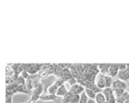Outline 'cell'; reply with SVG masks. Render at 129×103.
<instances>
[{
    "instance_id": "obj_1",
    "label": "cell",
    "mask_w": 129,
    "mask_h": 103,
    "mask_svg": "<svg viewBox=\"0 0 129 103\" xmlns=\"http://www.w3.org/2000/svg\"><path fill=\"white\" fill-rule=\"evenodd\" d=\"M40 80L41 79L39 78L38 74L29 75V78L26 80V87L27 90L30 93L33 90L36 89L41 84Z\"/></svg>"
},
{
    "instance_id": "obj_2",
    "label": "cell",
    "mask_w": 129,
    "mask_h": 103,
    "mask_svg": "<svg viewBox=\"0 0 129 103\" xmlns=\"http://www.w3.org/2000/svg\"><path fill=\"white\" fill-rule=\"evenodd\" d=\"M52 74H54V65L51 64H43L41 70L38 73L40 79H45Z\"/></svg>"
},
{
    "instance_id": "obj_3",
    "label": "cell",
    "mask_w": 129,
    "mask_h": 103,
    "mask_svg": "<svg viewBox=\"0 0 129 103\" xmlns=\"http://www.w3.org/2000/svg\"><path fill=\"white\" fill-rule=\"evenodd\" d=\"M42 93H43V84L41 83L36 89L31 91V95L29 101H30L31 102H36L38 100H39V98Z\"/></svg>"
},
{
    "instance_id": "obj_4",
    "label": "cell",
    "mask_w": 129,
    "mask_h": 103,
    "mask_svg": "<svg viewBox=\"0 0 129 103\" xmlns=\"http://www.w3.org/2000/svg\"><path fill=\"white\" fill-rule=\"evenodd\" d=\"M105 76L104 74H98L96 77H95V82L94 84L96 86L101 90H103L104 89L106 88V82H105Z\"/></svg>"
},
{
    "instance_id": "obj_5",
    "label": "cell",
    "mask_w": 129,
    "mask_h": 103,
    "mask_svg": "<svg viewBox=\"0 0 129 103\" xmlns=\"http://www.w3.org/2000/svg\"><path fill=\"white\" fill-rule=\"evenodd\" d=\"M68 91L73 95H81L85 91V87L82 85L77 83L71 86Z\"/></svg>"
},
{
    "instance_id": "obj_6",
    "label": "cell",
    "mask_w": 129,
    "mask_h": 103,
    "mask_svg": "<svg viewBox=\"0 0 129 103\" xmlns=\"http://www.w3.org/2000/svg\"><path fill=\"white\" fill-rule=\"evenodd\" d=\"M111 88L113 90L123 89V90H126V89H127V84L124 81H122L120 80H113V82L112 84V86H111Z\"/></svg>"
},
{
    "instance_id": "obj_7",
    "label": "cell",
    "mask_w": 129,
    "mask_h": 103,
    "mask_svg": "<svg viewBox=\"0 0 129 103\" xmlns=\"http://www.w3.org/2000/svg\"><path fill=\"white\" fill-rule=\"evenodd\" d=\"M119 71V64H111L110 65V68H109L107 75H109L112 78L116 77H117Z\"/></svg>"
},
{
    "instance_id": "obj_8",
    "label": "cell",
    "mask_w": 129,
    "mask_h": 103,
    "mask_svg": "<svg viewBox=\"0 0 129 103\" xmlns=\"http://www.w3.org/2000/svg\"><path fill=\"white\" fill-rule=\"evenodd\" d=\"M57 97L56 95H51L48 93H42L39 98V100H42L43 102H54L56 101Z\"/></svg>"
},
{
    "instance_id": "obj_9",
    "label": "cell",
    "mask_w": 129,
    "mask_h": 103,
    "mask_svg": "<svg viewBox=\"0 0 129 103\" xmlns=\"http://www.w3.org/2000/svg\"><path fill=\"white\" fill-rule=\"evenodd\" d=\"M118 80H120L122 81L126 82L129 80V72L126 71H119L117 74Z\"/></svg>"
},
{
    "instance_id": "obj_10",
    "label": "cell",
    "mask_w": 129,
    "mask_h": 103,
    "mask_svg": "<svg viewBox=\"0 0 129 103\" xmlns=\"http://www.w3.org/2000/svg\"><path fill=\"white\" fill-rule=\"evenodd\" d=\"M68 93V90H67V87H66V85L65 84H63L62 86H60L58 89H57V92H56V96L58 98V97H63L67 93Z\"/></svg>"
},
{
    "instance_id": "obj_11",
    "label": "cell",
    "mask_w": 129,
    "mask_h": 103,
    "mask_svg": "<svg viewBox=\"0 0 129 103\" xmlns=\"http://www.w3.org/2000/svg\"><path fill=\"white\" fill-rule=\"evenodd\" d=\"M110 65L108 64H101L98 65V68L100 71V73L104 75H107L108 74V71H109V68H110Z\"/></svg>"
},
{
    "instance_id": "obj_12",
    "label": "cell",
    "mask_w": 129,
    "mask_h": 103,
    "mask_svg": "<svg viewBox=\"0 0 129 103\" xmlns=\"http://www.w3.org/2000/svg\"><path fill=\"white\" fill-rule=\"evenodd\" d=\"M94 101L96 103H104L107 100H106V97L104 96V95L103 94L102 92L98 93L96 94Z\"/></svg>"
},
{
    "instance_id": "obj_13",
    "label": "cell",
    "mask_w": 129,
    "mask_h": 103,
    "mask_svg": "<svg viewBox=\"0 0 129 103\" xmlns=\"http://www.w3.org/2000/svg\"><path fill=\"white\" fill-rule=\"evenodd\" d=\"M128 100H129V93L128 91H125L122 96L116 98V103H124Z\"/></svg>"
},
{
    "instance_id": "obj_14",
    "label": "cell",
    "mask_w": 129,
    "mask_h": 103,
    "mask_svg": "<svg viewBox=\"0 0 129 103\" xmlns=\"http://www.w3.org/2000/svg\"><path fill=\"white\" fill-rule=\"evenodd\" d=\"M103 94L104 95V96L106 97V100H107L112 95H113V90L111 87L109 88H105L103 90Z\"/></svg>"
},
{
    "instance_id": "obj_15",
    "label": "cell",
    "mask_w": 129,
    "mask_h": 103,
    "mask_svg": "<svg viewBox=\"0 0 129 103\" xmlns=\"http://www.w3.org/2000/svg\"><path fill=\"white\" fill-rule=\"evenodd\" d=\"M85 93L86 94V96H88V98L89 99H94L95 96H96V93L94 91H93L92 90L88 89V88H85Z\"/></svg>"
},
{
    "instance_id": "obj_16",
    "label": "cell",
    "mask_w": 129,
    "mask_h": 103,
    "mask_svg": "<svg viewBox=\"0 0 129 103\" xmlns=\"http://www.w3.org/2000/svg\"><path fill=\"white\" fill-rule=\"evenodd\" d=\"M72 96H73V94H71V93L68 91V93L63 97V99H62L61 103H70Z\"/></svg>"
},
{
    "instance_id": "obj_17",
    "label": "cell",
    "mask_w": 129,
    "mask_h": 103,
    "mask_svg": "<svg viewBox=\"0 0 129 103\" xmlns=\"http://www.w3.org/2000/svg\"><path fill=\"white\" fill-rule=\"evenodd\" d=\"M105 82H106V88H109V87H111L113 80L111 77H110L109 75H106L105 76Z\"/></svg>"
},
{
    "instance_id": "obj_18",
    "label": "cell",
    "mask_w": 129,
    "mask_h": 103,
    "mask_svg": "<svg viewBox=\"0 0 129 103\" xmlns=\"http://www.w3.org/2000/svg\"><path fill=\"white\" fill-rule=\"evenodd\" d=\"M126 90H123V89H117V90H113V94L116 98L120 97L121 96L123 95V93L125 92Z\"/></svg>"
},
{
    "instance_id": "obj_19",
    "label": "cell",
    "mask_w": 129,
    "mask_h": 103,
    "mask_svg": "<svg viewBox=\"0 0 129 103\" xmlns=\"http://www.w3.org/2000/svg\"><path fill=\"white\" fill-rule=\"evenodd\" d=\"M88 96H86L85 91L80 95V99H79V103H87L88 101Z\"/></svg>"
},
{
    "instance_id": "obj_20",
    "label": "cell",
    "mask_w": 129,
    "mask_h": 103,
    "mask_svg": "<svg viewBox=\"0 0 129 103\" xmlns=\"http://www.w3.org/2000/svg\"><path fill=\"white\" fill-rule=\"evenodd\" d=\"M80 95H73L70 103H79Z\"/></svg>"
},
{
    "instance_id": "obj_21",
    "label": "cell",
    "mask_w": 129,
    "mask_h": 103,
    "mask_svg": "<svg viewBox=\"0 0 129 103\" xmlns=\"http://www.w3.org/2000/svg\"><path fill=\"white\" fill-rule=\"evenodd\" d=\"M127 68H128L127 64H124V63L119 64V71H126Z\"/></svg>"
},
{
    "instance_id": "obj_22",
    "label": "cell",
    "mask_w": 129,
    "mask_h": 103,
    "mask_svg": "<svg viewBox=\"0 0 129 103\" xmlns=\"http://www.w3.org/2000/svg\"><path fill=\"white\" fill-rule=\"evenodd\" d=\"M20 76L26 80V79H28L29 78V74L28 73V72H26V71H23L22 72H21V74H20Z\"/></svg>"
},
{
    "instance_id": "obj_23",
    "label": "cell",
    "mask_w": 129,
    "mask_h": 103,
    "mask_svg": "<svg viewBox=\"0 0 129 103\" xmlns=\"http://www.w3.org/2000/svg\"><path fill=\"white\" fill-rule=\"evenodd\" d=\"M107 101L109 103H116V96H114V94H113V95H112Z\"/></svg>"
},
{
    "instance_id": "obj_24",
    "label": "cell",
    "mask_w": 129,
    "mask_h": 103,
    "mask_svg": "<svg viewBox=\"0 0 129 103\" xmlns=\"http://www.w3.org/2000/svg\"><path fill=\"white\" fill-rule=\"evenodd\" d=\"M5 103H12V96L6 95V101Z\"/></svg>"
},
{
    "instance_id": "obj_25",
    "label": "cell",
    "mask_w": 129,
    "mask_h": 103,
    "mask_svg": "<svg viewBox=\"0 0 129 103\" xmlns=\"http://www.w3.org/2000/svg\"><path fill=\"white\" fill-rule=\"evenodd\" d=\"M87 103H96V102H95L94 99H88V102Z\"/></svg>"
},
{
    "instance_id": "obj_26",
    "label": "cell",
    "mask_w": 129,
    "mask_h": 103,
    "mask_svg": "<svg viewBox=\"0 0 129 103\" xmlns=\"http://www.w3.org/2000/svg\"><path fill=\"white\" fill-rule=\"evenodd\" d=\"M127 66H128V68H127V71L129 72V64H127Z\"/></svg>"
},
{
    "instance_id": "obj_27",
    "label": "cell",
    "mask_w": 129,
    "mask_h": 103,
    "mask_svg": "<svg viewBox=\"0 0 129 103\" xmlns=\"http://www.w3.org/2000/svg\"><path fill=\"white\" fill-rule=\"evenodd\" d=\"M124 103H129V100H128V101H126V102H125Z\"/></svg>"
},
{
    "instance_id": "obj_28",
    "label": "cell",
    "mask_w": 129,
    "mask_h": 103,
    "mask_svg": "<svg viewBox=\"0 0 129 103\" xmlns=\"http://www.w3.org/2000/svg\"><path fill=\"white\" fill-rule=\"evenodd\" d=\"M26 103H32V102H30V101H28V102H26Z\"/></svg>"
},
{
    "instance_id": "obj_29",
    "label": "cell",
    "mask_w": 129,
    "mask_h": 103,
    "mask_svg": "<svg viewBox=\"0 0 129 103\" xmlns=\"http://www.w3.org/2000/svg\"><path fill=\"white\" fill-rule=\"evenodd\" d=\"M104 103H109V102H108L107 101H106V102H104Z\"/></svg>"
},
{
    "instance_id": "obj_30",
    "label": "cell",
    "mask_w": 129,
    "mask_h": 103,
    "mask_svg": "<svg viewBox=\"0 0 129 103\" xmlns=\"http://www.w3.org/2000/svg\"><path fill=\"white\" fill-rule=\"evenodd\" d=\"M128 85H129V80H128Z\"/></svg>"
},
{
    "instance_id": "obj_31",
    "label": "cell",
    "mask_w": 129,
    "mask_h": 103,
    "mask_svg": "<svg viewBox=\"0 0 129 103\" xmlns=\"http://www.w3.org/2000/svg\"><path fill=\"white\" fill-rule=\"evenodd\" d=\"M128 93H129V90H128Z\"/></svg>"
}]
</instances>
